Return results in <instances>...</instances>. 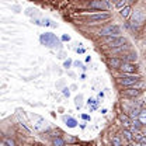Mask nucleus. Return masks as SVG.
Returning a JSON list of instances; mask_svg holds the SVG:
<instances>
[{
	"instance_id": "obj_6",
	"label": "nucleus",
	"mask_w": 146,
	"mask_h": 146,
	"mask_svg": "<svg viewBox=\"0 0 146 146\" xmlns=\"http://www.w3.org/2000/svg\"><path fill=\"white\" fill-rule=\"evenodd\" d=\"M89 7L94 10H107L108 9V3L103 1V0H91L89 3Z\"/></svg>"
},
{
	"instance_id": "obj_16",
	"label": "nucleus",
	"mask_w": 146,
	"mask_h": 146,
	"mask_svg": "<svg viewBox=\"0 0 146 146\" xmlns=\"http://www.w3.org/2000/svg\"><path fill=\"white\" fill-rule=\"evenodd\" d=\"M52 145L54 146H65V142H63V139H62V138H54Z\"/></svg>"
},
{
	"instance_id": "obj_14",
	"label": "nucleus",
	"mask_w": 146,
	"mask_h": 146,
	"mask_svg": "<svg viewBox=\"0 0 146 146\" xmlns=\"http://www.w3.org/2000/svg\"><path fill=\"white\" fill-rule=\"evenodd\" d=\"M138 119L141 121L142 125H146V110H141V114H139Z\"/></svg>"
},
{
	"instance_id": "obj_18",
	"label": "nucleus",
	"mask_w": 146,
	"mask_h": 146,
	"mask_svg": "<svg viewBox=\"0 0 146 146\" xmlns=\"http://www.w3.org/2000/svg\"><path fill=\"white\" fill-rule=\"evenodd\" d=\"M131 60H136V54H128L125 56V62H131Z\"/></svg>"
},
{
	"instance_id": "obj_9",
	"label": "nucleus",
	"mask_w": 146,
	"mask_h": 146,
	"mask_svg": "<svg viewBox=\"0 0 146 146\" xmlns=\"http://www.w3.org/2000/svg\"><path fill=\"white\" fill-rule=\"evenodd\" d=\"M122 63L124 62L119 58H111V59H108V65L111 68H114V69H119L122 66Z\"/></svg>"
},
{
	"instance_id": "obj_25",
	"label": "nucleus",
	"mask_w": 146,
	"mask_h": 146,
	"mask_svg": "<svg viewBox=\"0 0 146 146\" xmlns=\"http://www.w3.org/2000/svg\"><path fill=\"white\" fill-rule=\"evenodd\" d=\"M145 48H146V39H145Z\"/></svg>"
},
{
	"instance_id": "obj_4",
	"label": "nucleus",
	"mask_w": 146,
	"mask_h": 146,
	"mask_svg": "<svg viewBox=\"0 0 146 146\" xmlns=\"http://www.w3.org/2000/svg\"><path fill=\"white\" fill-rule=\"evenodd\" d=\"M139 80H141V77H139L138 74H124V76L119 79V83L124 84V86H128V87H132V86H135Z\"/></svg>"
},
{
	"instance_id": "obj_22",
	"label": "nucleus",
	"mask_w": 146,
	"mask_h": 146,
	"mask_svg": "<svg viewBox=\"0 0 146 146\" xmlns=\"http://www.w3.org/2000/svg\"><path fill=\"white\" fill-rule=\"evenodd\" d=\"M138 142L141 143V146H146V136H145V135H143V136H142V138H141Z\"/></svg>"
},
{
	"instance_id": "obj_19",
	"label": "nucleus",
	"mask_w": 146,
	"mask_h": 146,
	"mask_svg": "<svg viewBox=\"0 0 146 146\" xmlns=\"http://www.w3.org/2000/svg\"><path fill=\"white\" fill-rule=\"evenodd\" d=\"M112 146H122L121 139H119L118 136H114V138H112Z\"/></svg>"
},
{
	"instance_id": "obj_2",
	"label": "nucleus",
	"mask_w": 146,
	"mask_h": 146,
	"mask_svg": "<svg viewBox=\"0 0 146 146\" xmlns=\"http://www.w3.org/2000/svg\"><path fill=\"white\" fill-rule=\"evenodd\" d=\"M111 18V14L110 13H106V11H103V13H94V14H90L89 17H87V21L91 23V24H97V23H103V21H107Z\"/></svg>"
},
{
	"instance_id": "obj_13",
	"label": "nucleus",
	"mask_w": 146,
	"mask_h": 146,
	"mask_svg": "<svg viewBox=\"0 0 146 146\" xmlns=\"http://www.w3.org/2000/svg\"><path fill=\"white\" fill-rule=\"evenodd\" d=\"M122 135H124V138H125L127 141H129V142L135 139V136L132 135V132H131V131H128V129H124V131H122Z\"/></svg>"
},
{
	"instance_id": "obj_26",
	"label": "nucleus",
	"mask_w": 146,
	"mask_h": 146,
	"mask_svg": "<svg viewBox=\"0 0 146 146\" xmlns=\"http://www.w3.org/2000/svg\"><path fill=\"white\" fill-rule=\"evenodd\" d=\"M114 1H119V0H114Z\"/></svg>"
},
{
	"instance_id": "obj_17",
	"label": "nucleus",
	"mask_w": 146,
	"mask_h": 146,
	"mask_svg": "<svg viewBox=\"0 0 146 146\" xmlns=\"http://www.w3.org/2000/svg\"><path fill=\"white\" fill-rule=\"evenodd\" d=\"M139 114H141V110L139 108H132L131 110V117L135 119V118H138L139 117Z\"/></svg>"
},
{
	"instance_id": "obj_12",
	"label": "nucleus",
	"mask_w": 146,
	"mask_h": 146,
	"mask_svg": "<svg viewBox=\"0 0 146 146\" xmlns=\"http://www.w3.org/2000/svg\"><path fill=\"white\" fill-rule=\"evenodd\" d=\"M131 11H132V9H131V6H125L124 9H121V11H119V14L122 16L124 18H128L129 17V14H131Z\"/></svg>"
},
{
	"instance_id": "obj_21",
	"label": "nucleus",
	"mask_w": 146,
	"mask_h": 146,
	"mask_svg": "<svg viewBox=\"0 0 146 146\" xmlns=\"http://www.w3.org/2000/svg\"><path fill=\"white\" fill-rule=\"evenodd\" d=\"M3 142H4L7 146H16L14 145V141H13V139H10V138H4V141H3Z\"/></svg>"
},
{
	"instance_id": "obj_23",
	"label": "nucleus",
	"mask_w": 146,
	"mask_h": 146,
	"mask_svg": "<svg viewBox=\"0 0 146 146\" xmlns=\"http://www.w3.org/2000/svg\"><path fill=\"white\" fill-rule=\"evenodd\" d=\"M0 146H7V145H6L4 142H1V143H0Z\"/></svg>"
},
{
	"instance_id": "obj_8",
	"label": "nucleus",
	"mask_w": 146,
	"mask_h": 146,
	"mask_svg": "<svg viewBox=\"0 0 146 146\" xmlns=\"http://www.w3.org/2000/svg\"><path fill=\"white\" fill-rule=\"evenodd\" d=\"M141 93H142V90H139V89H135V87H129V89H127V90L124 91V94H125L127 97H131V98H135V97H138Z\"/></svg>"
},
{
	"instance_id": "obj_10",
	"label": "nucleus",
	"mask_w": 146,
	"mask_h": 146,
	"mask_svg": "<svg viewBox=\"0 0 146 146\" xmlns=\"http://www.w3.org/2000/svg\"><path fill=\"white\" fill-rule=\"evenodd\" d=\"M118 118H119V121H121L125 127H131V125H132V121H131V118L128 117L127 114H119Z\"/></svg>"
},
{
	"instance_id": "obj_7",
	"label": "nucleus",
	"mask_w": 146,
	"mask_h": 146,
	"mask_svg": "<svg viewBox=\"0 0 146 146\" xmlns=\"http://www.w3.org/2000/svg\"><path fill=\"white\" fill-rule=\"evenodd\" d=\"M41 41L45 42V45H55V44L58 42L56 36L52 35V34H45V35H42L41 36Z\"/></svg>"
},
{
	"instance_id": "obj_11",
	"label": "nucleus",
	"mask_w": 146,
	"mask_h": 146,
	"mask_svg": "<svg viewBox=\"0 0 146 146\" xmlns=\"http://www.w3.org/2000/svg\"><path fill=\"white\" fill-rule=\"evenodd\" d=\"M142 20H143V13L139 10V11H136L135 16H133V25H135V24L139 25V24L142 23Z\"/></svg>"
},
{
	"instance_id": "obj_15",
	"label": "nucleus",
	"mask_w": 146,
	"mask_h": 146,
	"mask_svg": "<svg viewBox=\"0 0 146 146\" xmlns=\"http://www.w3.org/2000/svg\"><path fill=\"white\" fill-rule=\"evenodd\" d=\"M65 121H66V125L70 128H74L76 125H77V122H76V119H73V118H70V117H66L65 118Z\"/></svg>"
},
{
	"instance_id": "obj_20",
	"label": "nucleus",
	"mask_w": 146,
	"mask_h": 146,
	"mask_svg": "<svg viewBox=\"0 0 146 146\" xmlns=\"http://www.w3.org/2000/svg\"><path fill=\"white\" fill-rule=\"evenodd\" d=\"M127 1L128 0H119V1H117V7L121 10V9H124L125 6H127Z\"/></svg>"
},
{
	"instance_id": "obj_24",
	"label": "nucleus",
	"mask_w": 146,
	"mask_h": 146,
	"mask_svg": "<svg viewBox=\"0 0 146 146\" xmlns=\"http://www.w3.org/2000/svg\"><path fill=\"white\" fill-rule=\"evenodd\" d=\"M127 146H133V145H132V143H129V145H127Z\"/></svg>"
},
{
	"instance_id": "obj_1",
	"label": "nucleus",
	"mask_w": 146,
	"mask_h": 146,
	"mask_svg": "<svg viewBox=\"0 0 146 146\" xmlns=\"http://www.w3.org/2000/svg\"><path fill=\"white\" fill-rule=\"evenodd\" d=\"M98 34L103 36H119L121 34V28L118 27V25H112V24H110L107 27H104V28H101L100 31H98Z\"/></svg>"
},
{
	"instance_id": "obj_5",
	"label": "nucleus",
	"mask_w": 146,
	"mask_h": 146,
	"mask_svg": "<svg viewBox=\"0 0 146 146\" xmlns=\"http://www.w3.org/2000/svg\"><path fill=\"white\" fill-rule=\"evenodd\" d=\"M119 70H122L125 74H135L138 72V66L132 62H124L122 66L119 68Z\"/></svg>"
},
{
	"instance_id": "obj_3",
	"label": "nucleus",
	"mask_w": 146,
	"mask_h": 146,
	"mask_svg": "<svg viewBox=\"0 0 146 146\" xmlns=\"http://www.w3.org/2000/svg\"><path fill=\"white\" fill-rule=\"evenodd\" d=\"M106 44L111 48H119V46H124L127 44V39L124 36H107Z\"/></svg>"
}]
</instances>
